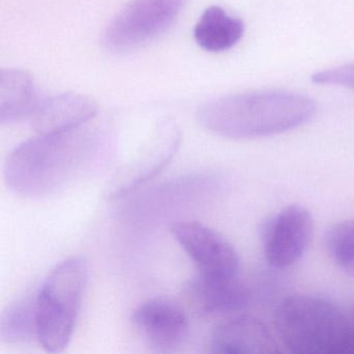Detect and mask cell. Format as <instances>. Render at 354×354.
Segmentation results:
<instances>
[{
	"label": "cell",
	"instance_id": "cell-14",
	"mask_svg": "<svg viewBox=\"0 0 354 354\" xmlns=\"http://www.w3.org/2000/svg\"><path fill=\"white\" fill-rule=\"evenodd\" d=\"M245 32L243 21L229 15L223 8H208L196 24L194 35L201 48L221 53L235 46Z\"/></svg>",
	"mask_w": 354,
	"mask_h": 354
},
{
	"label": "cell",
	"instance_id": "cell-2",
	"mask_svg": "<svg viewBox=\"0 0 354 354\" xmlns=\"http://www.w3.org/2000/svg\"><path fill=\"white\" fill-rule=\"evenodd\" d=\"M97 142L96 133L84 126L62 133L38 134L26 140L6 162L8 187L28 198L55 194L80 171Z\"/></svg>",
	"mask_w": 354,
	"mask_h": 354
},
{
	"label": "cell",
	"instance_id": "cell-17",
	"mask_svg": "<svg viewBox=\"0 0 354 354\" xmlns=\"http://www.w3.org/2000/svg\"><path fill=\"white\" fill-rule=\"evenodd\" d=\"M312 82L318 84L344 86L354 90V63L317 72L312 76Z\"/></svg>",
	"mask_w": 354,
	"mask_h": 354
},
{
	"label": "cell",
	"instance_id": "cell-7",
	"mask_svg": "<svg viewBox=\"0 0 354 354\" xmlns=\"http://www.w3.org/2000/svg\"><path fill=\"white\" fill-rule=\"evenodd\" d=\"M313 217L299 205H291L275 214L263 232V250L270 266L283 269L295 264L310 245Z\"/></svg>",
	"mask_w": 354,
	"mask_h": 354
},
{
	"label": "cell",
	"instance_id": "cell-3",
	"mask_svg": "<svg viewBox=\"0 0 354 354\" xmlns=\"http://www.w3.org/2000/svg\"><path fill=\"white\" fill-rule=\"evenodd\" d=\"M277 331L283 345L296 354H346L348 315L324 298L294 295L277 310Z\"/></svg>",
	"mask_w": 354,
	"mask_h": 354
},
{
	"label": "cell",
	"instance_id": "cell-4",
	"mask_svg": "<svg viewBox=\"0 0 354 354\" xmlns=\"http://www.w3.org/2000/svg\"><path fill=\"white\" fill-rule=\"evenodd\" d=\"M88 279L80 257L66 259L49 272L37 293L38 343L50 353L65 350L71 341Z\"/></svg>",
	"mask_w": 354,
	"mask_h": 354
},
{
	"label": "cell",
	"instance_id": "cell-12",
	"mask_svg": "<svg viewBox=\"0 0 354 354\" xmlns=\"http://www.w3.org/2000/svg\"><path fill=\"white\" fill-rule=\"evenodd\" d=\"M96 103L88 97L66 93L42 99L30 119L38 134H55L82 127L96 115Z\"/></svg>",
	"mask_w": 354,
	"mask_h": 354
},
{
	"label": "cell",
	"instance_id": "cell-18",
	"mask_svg": "<svg viewBox=\"0 0 354 354\" xmlns=\"http://www.w3.org/2000/svg\"><path fill=\"white\" fill-rule=\"evenodd\" d=\"M348 323H349V329H348L347 349L346 354H354V308L350 314H348Z\"/></svg>",
	"mask_w": 354,
	"mask_h": 354
},
{
	"label": "cell",
	"instance_id": "cell-15",
	"mask_svg": "<svg viewBox=\"0 0 354 354\" xmlns=\"http://www.w3.org/2000/svg\"><path fill=\"white\" fill-rule=\"evenodd\" d=\"M37 292L14 300L0 317V339L7 344H28L38 341Z\"/></svg>",
	"mask_w": 354,
	"mask_h": 354
},
{
	"label": "cell",
	"instance_id": "cell-9",
	"mask_svg": "<svg viewBox=\"0 0 354 354\" xmlns=\"http://www.w3.org/2000/svg\"><path fill=\"white\" fill-rule=\"evenodd\" d=\"M171 232L202 273L238 274L240 260L231 242L221 233L196 221L171 225Z\"/></svg>",
	"mask_w": 354,
	"mask_h": 354
},
{
	"label": "cell",
	"instance_id": "cell-10",
	"mask_svg": "<svg viewBox=\"0 0 354 354\" xmlns=\"http://www.w3.org/2000/svg\"><path fill=\"white\" fill-rule=\"evenodd\" d=\"M183 296L188 308L202 317L241 312L250 301V291L237 274L198 273L186 283Z\"/></svg>",
	"mask_w": 354,
	"mask_h": 354
},
{
	"label": "cell",
	"instance_id": "cell-1",
	"mask_svg": "<svg viewBox=\"0 0 354 354\" xmlns=\"http://www.w3.org/2000/svg\"><path fill=\"white\" fill-rule=\"evenodd\" d=\"M314 100L287 91H261L221 97L198 109V123L229 140H254L296 129L316 115Z\"/></svg>",
	"mask_w": 354,
	"mask_h": 354
},
{
	"label": "cell",
	"instance_id": "cell-16",
	"mask_svg": "<svg viewBox=\"0 0 354 354\" xmlns=\"http://www.w3.org/2000/svg\"><path fill=\"white\" fill-rule=\"evenodd\" d=\"M325 245L335 266L354 277V219L333 225L327 232Z\"/></svg>",
	"mask_w": 354,
	"mask_h": 354
},
{
	"label": "cell",
	"instance_id": "cell-5",
	"mask_svg": "<svg viewBox=\"0 0 354 354\" xmlns=\"http://www.w3.org/2000/svg\"><path fill=\"white\" fill-rule=\"evenodd\" d=\"M187 0H132L107 26L103 43L109 50H134L163 34L177 19Z\"/></svg>",
	"mask_w": 354,
	"mask_h": 354
},
{
	"label": "cell",
	"instance_id": "cell-8",
	"mask_svg": "<svg viewBox=\"0 0 354 354\" xmlns=\"http://www.w3.org/2000/svg\"><path fill=\"white\" fill-rule=\"evenodd\" d=\"M131 321L145 343L157 353L177 351L189 331L187 315L179 304L167 298L155 297L142 302L134 310Z\"/></svg>",
	"mask_w": 354,
	"mask_h": 354
},
{
	"label": "cell",
	"instance_id": "cell-11",
	"mask_svg": "<svg viewBox=\"0 0 354 354\" xmlns=\"http://www.w3.org/2000/svg\"><path fill=\"white\" fill-rule=\"evenodd\" d=\"M213 353H279V345L266 325L248 315H235L221 321L213 329L210 339Z\"/></svg>",
	"mask_w": 354,
	"mask_h": 354
},
{
	"label": "cell",
	"instance_id": "cell-6",
	"mask_svg": "<svg viewBox=\"0 0 354 354\" xmlns=\"http://www.w3.org/2000/svg\"><path fill=\"white\" fill-rule=\"evenodd\" d=\"M181 144V132L171 121L158 124L140 150L111 177L106 196L118 200L158 175L173 159Z\"/></svg>",
	"mask_w": 354,
	"mask_h": 354
},
{
	"label": "cell",
	"instance_id": "cell-13",
	"mask_svg": "<svg viewBox=\"0 0 354 354\" xmlns=\"http://www.w3.org/2000/svg\"><path fill=\"white\" fill-rule=\"evenodd\" d=\"M42 99L37 94L34 80L26 71H0V123H17L30 120Z\"/></svg>",
	"mask_w": 354,
	"mask_h": 354
}]
</instances>
